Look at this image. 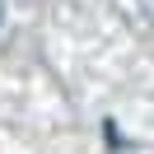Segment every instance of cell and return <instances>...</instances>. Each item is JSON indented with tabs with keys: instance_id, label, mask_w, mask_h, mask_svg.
I'll return each mask as SVG.
<instances>
[{
	"instance_id": "obj_1",
	"label": "cell",
	"mask_w": 154,
	"mask_h": 154,
	"mask_svg": "<svg viewBox=\"0 0 154 154\" xmlns=\"http://www.w3.org/2000/svg\"><path fill=\"white\" fill-rule=\"evenodd\" d=\"M0 14H5V10H0Z\"/></svg>"
}]
</instances>
